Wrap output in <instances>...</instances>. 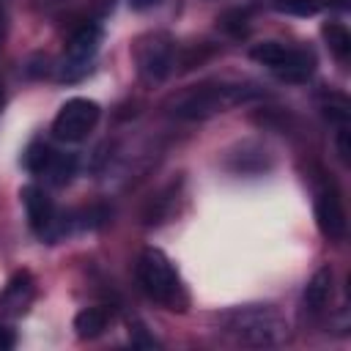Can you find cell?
<instances>
[{
	"mask_svg": "<svg viewBox=\"0 0 351 351\" xmlns=\"http://www.w3.org/2000/svg\"><path fill=\"white\" fill-rule=\"evenodd\" d=\"M52 156H55V151L47 143H30V148L25 151V167L30 173H36V176H44L49 162H52Z\"/></svg>",
	"mask_w": 351,
	"mask_h": 351,
	"instance_id": "obj_15",
	"label": "cell"
},
{
	"mask_svg": "<svg viewBox=\"0 0 351 351\" xmlns=\"http://www.w3.org/2000/svg\"><path fill=\"white\" fill-rule=\"evenodd\" d=\"M22 203L27 211V222L33 228V233L44 241H55L66 233V222L58 211V206L52 203V197L41 189V186H25L22 189Z\"/></svg>",
	"mask_w": 351,
	"mask_h": 351,
	"instance_id": "obj_7",
	"label": "cell"
},
{
	"mask_svg": "<svg viewBox=\"0 0 351 351\" xmlns=\"http://www.w3.org/2000/svg\"><path fill=\"white\" fill-rule=\"evenodd\" d=\"M137 280L154 302H159L170 310H184L186 293H184L181 277L162 250H156V247L143 250V255L137 258Z\"/></svg>",
	"mask_w": 351,
	"mask_h": 351,
	"instance_id": "obj_2",
	"label": "cell"
},
{
	"mask_svg": "<svg viewBox=\"0 0 351 351\" xmlns=\"http://www.w3.org/2000/svg\"><path fill=\"white\" fill-rule=\"evenodd\" d=\"M329 296H332V271L324 266V269H318V271L313 274V280L307 282V288H304V304H307L313 313H318V310L326 307Z\"/></svg>",
	"mask_w": 351,
	"mask_h": 351,
	"instance_id": "obj_11",
	"label": "cell"
},
{
	"mask_svg": "<svg viewBox=\"0 0 351 351\" xmlns=\"http://www.w3.org/2000/svg\"><path fill=\"white\" fill-rule=\"evenodd\" d=\"M99 104L90 99H69L52 121V134L63 143H80L99 123Z\"/></svg>",
	"mask_w": 351,
	"mask_h": 351,
	"instance_id": "obj_6",
	"label": "cell"
},
{
	"mask_svg": "<svg viewBox=\"0 0 351 351\" xmlns=\"http://www.w3.org/2000/svg\"><path fill=\"white\" fill-rule=\"evenodd\" d=\"M315 219H318V230L326 239L337 241V239L346 236V211H343L340 197L332 189L318 192V197H315Z\"/></svg>",
	"mask_w": 351,
	"mask_h": 351,
	"instance_id": "obj_9",
	"label": "cell"
},
{
	"mask_svg": "<svg viewBox=\"0 0 351 351\" xmlns=\"http://www.w3.org/2000/svg\"><path fill=\"white\" fill-rule=\"evenodd\" d=\"M134 60L145 82H162L173 71V41L165 33L145 36L134 47Z\"/></svg>",
	"mask_w": 351,
	"mask_h": 351,
	"instance_id": "obj_8",
	"label": "cell"
},
{
	"mask_svg": "<svg viewBox=\"0 0 351 351\" xmlns=\"http://www.w3.org/2000/svg\"><path fill=\"white\" fill-rule=\"evenodd\" d=\"M261 90L252 85H241V82H206V85H195L184 93H178L170 101V112L178 118H208L214 112H225L236 104H244L250 99H255Z\"/></svg>",
	"mask_w": 351,
	"mask_h": 351,
	"instance_id": "obj_1",
	"label": "cell"
},
{
	"mask_svg": "<svg viewBox=\"0 0 351 351\" xmlns=\"http://www.w3.org/2000/svg\"><path fill=\"white\" fill-rule=\"evenodd\" d=\"M337 8H348V0H332Z\"/></svg>",
	"mask_w": 351,
	"mask_h": 351,
	"instance_id": "obj_19",
	"label": "cell"
},
{
	"mask_svg": "<svg viewBox=\"0 0 351 351\" xmlns=\"http://www.w3.org/2000/svg\"><path fill=\"white\" fill-rule=\"evenodd\" d=\"M324 38H326L329 49L335 52V58H340V60L348 58V52H351V36H348V30H346L343 25L329 22V25L324 27Z\"/></svg>",
	"mask_w": 351,
	"mask_h": 351,
	"instance_id": "obj_14",
	"label": "cell"
},
{
	"mask_svg": "<svg viewBox=\"0 0 351 351\" xmlns=\"http://www.w3.org/2000/svg\"><path fill=\"white\" fill-rule=\"evenodd\" d=\"M129 5H132V8H137V11H145V8L159 5V0H129Z\"/></svg>",
	"mask_w": 351,
	"mask_h": 351,
	"instance_id": "obj_18",
	"label": "cell"
},
{
	"mask_svg": "<svg viewBox=\"0 0 351 351\" xmlns=\"http://www.w3.org/2000/svg\"><path fill=\"white\" fill-rule=\"evenodd\" d=\"M107 321H110V310L107 307H85L77 313L74 318V329L80 337H96L107 329Z\"/></svg>",
	"mask_w": 351,
	"mask_h": 351,
	"instance_id": "obj_12",
	"label": "cell"
},
{
	"mask_svg": "<svg viewBox=\"0 0 351 351\" xmlns=\"http://www.w3.org/2000/svg\"><path fill=\"white\" fill-rule=\"evenodd\" d=\"M277 11L282 14H296V16H313L318 11V3L315 0H277L274 3Z\"/></svg>",
	"mask_w": 351,
	"mask_h": 351,
	"instance_id": "obj_16",
	"label": "cell"
},
{
	"mask_svg": "<svg viewBox=\"0 0 351 351\" xmlns=\"http://www.w3.org/2000/svg\"><path fill=\"white\" fill-rule=\"evenodd\" d=\"M16 346V335L5 326V324H0V351H8V348H14Z\"/></svg>",
	"mask_w": 351,
	"mask_h": 351,
	"instance_id": "obj_17",
	"label": "cell"
},
{
	"mask_svg": "<svg viewBox=\"0 0 351 351\" xmlns=\"http://www.w3.org/2000/svg\"><path fill=\"white\" fill-rule=\"evenodd\" d=\"M252 60L266 66L282 82H307L315 71V55L307 47H288L280 41H263L252 47Z\"/></svg>",
	"mask_w": 351,
	"mask_h": 351,
	"instance_id": "obj_4",
	"label": "cell"
},
{
	"mask_svg": "<svg viewBox=\"0 0 351 351\" xmlns=\"http://www.w3.org/2000/svg\"><path fill=\"white\" fill-rule=\"evenodd\" d=\"M74 170H77V159H74L71 154H58V151H55V156H52V162H49L44 178H47L49 184H55V186H63V184L71 181Z\"/></svg>",
	"mask_w": 351,
	"mask_h": 351,
	"instance_id": "obj_13",
	"label": "cell"
},
{
	"mask_svg": "<svg viewBox=\"0 0 351 351\" xmlns=\"http://www.w3.org/2000/svg\"><path fill=\"white\" fill-rule=\"evenodd\" d=\"M99 47H101V27L93 25V22H85L82 27H77L66 44V52L60 58V66H58V77L63 82H77L82 80L96 55H99Z\"/></svg>",
	"mask_w": 351,
	"mask_h": 351,
	"instance_id": "obj_5",
	"label": "cell"
},
{
	"mask_svg": "<svg viewBox=\"0 0 351 351\" xmlns=\"http://www.w3.org/2000/svg\"><path fill=\"white\" fill-rule=\"evenodd\" d=\"M225 326L247 346H277L288 335V326L274 307H239L225 315Z\"/></svg>",
	"mask_w": 351,
	"mask_h": 351,
	"instance_id": "obj_3",
	"label": "cell"
},
{
	"mask_svg": "<svg viewBox=\"0 0 351 351\" xmlns=\"http://www.w3.org/2000/svg\"><path fill=\"white\" fill-rule=\"evenodd\" d=\"M30 302H33V280L27 271H22L0 293V315L3 318H19L30 307Z\"/></svg>",
	"mask_w": 351,
	"mask_h": 351,
	"instance_id": "obj_10",
	"label": "cell"
}]
</instances>
